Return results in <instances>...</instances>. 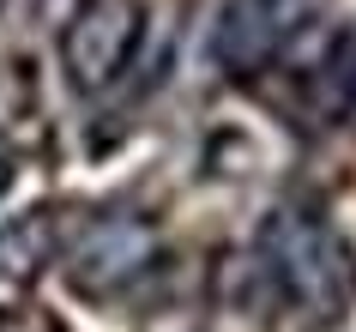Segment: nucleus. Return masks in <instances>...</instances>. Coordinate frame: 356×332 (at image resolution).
I'll list each match as a JSON object with an SVG mask.
<instances>
[{
	"label": "nucleus",
	"mask_w": 356,
	"mask_h": 332,
	"mask_svg": "<svg viewBox=\"0 0 356 332\" xmlns=\"http://www.w3.org/2000/svg\"><path fill=\"white\" fill-rule=\"evenodd\" d=\"M272 290H278V314H302V326H338L356 302V248L326 212L314 205H278L260 223L254 242Z\"/></svg>",
	"instance_id": "1"
},
{
	"label": "nucleus",
	"mask_w": 356,
	"mask_h": 332,
	"mask_svg": "<svg viewBox=\"0 0 356 332\" xmlns=\"http://www.w3.org/2000/svg\"><path fill=\"white\" fill-rule=\"evenodd\" d=\"M320 13L326 0H224L211 19V61L229 79H260L314 31Z\"/></svg>",
	"instance_id": "2"
},
{
	"label": "nucleus",
	"mask_w": 356,
	"mask_h": 332,
	"mask_svg": "<svg viewBox=\"0 0 356 332\" xmlns=\"http://www.w3.org/2000/svg\"><path fill=\"white\" fill-rule=\"evenodd\" d=\"M145 37V0H79L60 24V73L79 97H103Z\"/></svg>",
	"instance_id": "3"
},
{
	"label": "nucleus",
	"mask_w": 356,
	"mask_h": 332,
	"mask_svg": "<svg viewBox=\"0 0 356 332\" xmlns=\"http://www.w3.org/2000/svg\"><path fill=\"white\" fill-rule=\"evenodd\" d=\"M60 266H67V284L79 296L109 302V296H121L127 284H139L157 266V223L133 218V212H103V218L73 230Z\"/></svg>",
	"instance_id": "4"
},
{
	"label": "nucleus",
	"mask_w": 356,
	"mask_h": 332,
	"mask_svg": "<svg viewBox=\"0 0 356 332\" xmlns=\"http://www.w3.org/2000/svg\"><path fill=\"white\" fill-rule=\"evenodd\" d=\"M79 223L67 218V205H31L19 218L0 223V284H31L67 254Z\"/></svg>",
	"instance_id": "5"
},
{
	"label": "nucleus",
	"mask_w": 356,
	"mask_h": 332,
	"mask_svg": "<svg viewBox=\"0 0 356 332\" xmlns=\"http://www.w3.org/2000/svg\"><path fill=\"white\" fill-rule=\"evenodd\" d=\"M302 91H308V115H314L320 127L350 121L356 115V31L332 37V49L320 55V67L302 79Z\"/></svg>",
	"instance_id": "6"
},
{
	"label": "nucleus",
	"mask_w": 356,
	"mask_h": 332,
	"mask_svg": "<svg viewBox=\"0 0 356 332\" xmlns=\"http://www.w3.org/2000/svg\"><path fill=\"white\" fill-rule=\"evenodd\" d=\"M0 332H67L49 308H31V302H13V308H0Z\"/></svg>",
	"instance_id": "7"
},
{
	"label": "nucleus",
	"mask_w": 356,
	"mask_h": 332,
	"mask_svg": "<svg viewBox=\"0 0 356 332\" xmlns=\"http://www.w3.org/2000/svg\"><path fill=\"white\" fill-rule=\"evenodd\" d=\"M13 175H19V151H13V139L0 133V193L13 187Z\"/></svg>",
	"instance_id": "8"
}]
</instances>
